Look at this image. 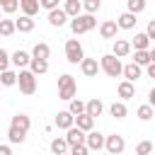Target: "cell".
Wrapping results in <instances>:
<instances>
[{
  "instance_id": "1",
  "label": "cell",
  "mask_w": 155,
  "mask_h": 155,
  "mask_svg": "<svg viewBox=\"0 0 155 155\" xmlns=\"http://www.w3.org/2000/svg\"><path fill=\"white\" fill-rule=\"evenodd\" d=\"M94 27H97V19H94V15H87V12L70 19V29H73L75 36H78V34H87V31H92Z\"/></svg>"
},
{
  "instance_id": "2",
  "label": "cell",
  "mask_w": 155,
  "mask_h": 155,
  "mask_svg": "<svg viewBox=\"0 0 155 155\" xmlns=\"http://www.w3.org/2000/svg\"><path fill=\"white\" fill-rule=\"evenodd\" d=\"M75 92H78L75 78H73V75H68V73H63V75L58 78V97H61V99H65V102H70V99L75 97Z\"/></svg>"
},
{
  "instance_id": "3",
  "label": "cell",
  "mask_w": 155,
  "mask_h": 155,
  "mask_svg": "<svg viewBox=\"0 0 155 155\" xmlns=\"http://www.w3.org/2000/svg\"><path fill=\"white\" fill-rule=\"evenodd\" d=\"M99 68L109 75V78H119L121 75V70H124V65H121V58H116L114 53H107V56H102L99 58Z\"/></svg>"
},
{
  "instance_id": "4",
  "label": "cell",
  "mask_w": 155,
  "mask_h": 155,
  "mask_svg": "<svg viewBox=\"0 0 155 155\" xmlns=\"http://www.w3.org/2000/svg\"><path fill=\"white\" fill-rule=\"evenodd\" d=\"M17 85H19V92L29 97V94L36 92V75H34L31 70H24V68H22V70L17 73Z\"/></svg>"
},
{
  "instance_id": "5",
  "label": "cell",
  "mask_w": 155,
  "mask_h": 155,
  "mask_svg": "<svg viewBox=\"0 0 155 155\" xmlns=\"http://www.w3.org/2000/svg\"><path fill=\"white\" fill-rule=\"evenodd\" d=\"M65 58H68V63H73V65H78V63L85 58L82 44H80L78 39H68V41H65Z\"/></svg>"
},
{
  "instance_id": "6",
  "label": "cell",
  "mask_w": 155,
  "mask_h": 155,
  "mask_svg": "<svg viewBox=\"0 0 155 155\" xmlns=\"http://www.w3.org/2000/svg\"><path fill=\"white\" fill-rule=\"evenodd\" d=\"M124 148H126L124 136L111 133V136H107V138H104V150H107V153H111V155H121V153H124Z\"/></svg>"
},
{
  "instance_id": "7",
  "label": "cell",
  "mask_w": 155,
  "mask_h": 155,
  "mask_svg": "<svg viewBox=\"0 0 155 155\" xmlns=\"http://www.w3.org/2000/svg\"><path fill=\"white\" fill-rule=\"evenodd\" d=\"M85 145L90 148V150H102L104 148V136L99 133V131H87V136H85Z\"/></svg>"
},
{
  "instance_id": "8",
  "label": "cell",
  "mask_w": 155,
  "mask_h": 155,
  "mask_svg": "<svg viewBox=\"0 0 155 155\" xmlns=\"http://www.w3.org/2000/svg\"><path fill=\"white\" fill-rule=\"evenodd\" d=\"M80 70H82V75H87V78H97V73H99L102 68H99L97 58H82V61H80Z\"/></svg>"
},
{
  "instance_id": "9",
  "label": "cell",
  "mask_w": 155,
  "mask_h": 155,
  "mask_svg": "<svg viewBox=\"0 0 155 155\" xmlns=\"http://www.w3.org/2000/svg\"><path fill=\"white\" fill-rule=\"evenodd\" d=\"M63 138H65V143H68V145H80V143H85V131H80V128L73 124V126L65 131V136H63Z\"/></svg>"
},
{
  "instance_id": "10",
  "label": "cell",
  "mask_w": 155,
  "mask_h": 155,
  "mask_svg": "<svg viewBox=\"0 0 155 155\" xmlns=\"http://www.w3.org/2000/svg\"><path fill=\"white\" fill-rule=\"evenodd\" d=\"M116 31H119L116 19H107V22L99 24V36L102 39H116Z\"/></svg>"
},
{
  "instance_id": "11",
  "label": "cell",
  "mask_w": 155,
  "mask_h": 155,
  "mask_svg": "<svg viewBox=\"0 0 155 155\" xmlns=\"http://www.w3.org/2000/svg\"><path fill=\"white\" fill-rule=\"evenodd\" d=\"M68 22V15L63 7H56V10H48V24L51 27H63Z\"/></svg>"
},
{
  "instance_id": "12",
  "label": "cell",
  "mask_w": 155,
  "mask_h": 155,
  "mask_svg": "<svg viewBox=\"0 0 155 155\" xmlns=\"http://www.w3.org/2000/svg\"><path fill=\"white\" fill-rule=\"evenodd\" d=\"M140 73H143V70H140V65H138V63H126V65H124V70H121V75H124L128 82H136V80L140 78Z\"/></svg>"
},
{
  "instance_id": "13",
  "label": "cell",
  "mask_w": 155,
  "mask_h": 155,
  "mask_svg": "<svg viewBox=\"0 0 155 155\" xmlns=\"http://www.w3.org/2000/svg\"><path fill=\"white\" fill-rule=\"evenodd\" d=\"M73 124H75V116H73V114H70L68 109H65V111H58V114H56V126H58V128L68 131V128H70Z\"/></svg>"
},
{
  "instance_id": "14",
  "label": "cell",
  "mask_w": 155,
  "mask_h": 155,
  "mask_svg": "<svg viewBox=\"0 0 155 155\" xmlns=\"http://www.w3.org/2000/svg\"><path fill=\"white\" fill-rule=\"evenodd\" d=\"M131 51H133L131 48V41H126V39H116L114 41V56L116 58H126Z\"/></svg>"
},
{
  "instance_id": "15",
  "label": "cell",
  "mask_w": 155,
  "mask_h": 155,
  "mask_svg": "<svg viewBox=\"0 0 155 155\" xmlns=\"http://www.w3.org/2000/svg\"><path fill=\"white\" fill-rule=\"evenodd\" d=\"M75 126L87 133V131H92V126H94V116H90L87 111H85V114H78V116H75Z\"/></svg>"
},
{
  "instance_id": "16",
  "label": "cell",
  "mask_w": 155,
  "mask_h": 155,
  "mask_svg": "<svg viewBox=\"0 0 155 155\" xmlns=\"http://www.w3.org/2000/svg\"><path fill=\"white\" fill-rule=\"evenodd\" d=\"M10 126H15V128H19V131H29V126H31V121H29V116L27 114H15L12 119H10Z\"/></svg>"
},
{
  "instance_id": "17",
  "label": "cell",
  "mask_w": 155,
  "mask_h": 155,
  "mask_svg": "<svg viewBox=\"0 0 155 155\" xmlns=\"http://www.w3.org/2000/svg\"><path fill=\"white\" fill-rule=\"evenodd\" d=\"M136 15L133 12H124V15H119V19H116V24H119V29H133L136 27Z\"/></svg>"
},
{
  "instance_id": "18",
  "label": "cell",
  "mask_w": 155,
  "mask_h": 155,
  "mask_svg": "<svg viewBox=\"0 0 155 155\" xmlns=\"http://www.w3.org/2000/svg\"><path fill=\"white\" fill-rule=\"evenodd\" d=\"M15 29H17V31H22V34H29V31L34 29V19H31V17H27V15H22L19 19H15Z\"/></svg>"
},
{
  "instance_id": "19",
  "label": "cell",
  "mask_w": 155,
  "mask_h": 155,
  "mask_svg": "<svg viewBox=\"0 0 155 155\" xmlns=\"http://www.w3.org/2000/svg\"><path fill=\"white\" fill-rule=\"evenodd\" d=\"M48 56H51V46H48V44H44V41L34 44V48H31V58H44V61H48Z\"/></svg>"
},
{
  "instance_id": "20",
  "label": "cell",
  "mask_w": 155,
  "mask_h": 155,
  "mask_svg": "<svg viewBox=\"0 0 155 155\" xmlns=\"http://www.w3.org/2000/svg\"><path fill=\"white\" fill-rule=\"evenodd\" d=\"M29 61H31V56H29L27 51H15V53L10 56V63H12V65H17V68L29 65Z\"/></svg>"
},
{
  "instance_id": "21",
  "label": "cell",
  "mask_w": 155,
  "mask_h": 155,
  "mask_svg": "<svg viewBox=\"0 0 155 155\" xmlns=\"http://www.w3.org/2000/svg\"><path fill=\"white\" fill-rule=\"evenodd\" d=\"M29 70H31L34 75H44V73L48 70V61H44V58H31V61H29Z\"/></svg>"
},
{
  "instance_id": "22",
  "label": "cell",
  "mask_w": 155,
  "mask_h": 155,
  "mask_svg": "<svg viewBox=\"0 0 155 155\" xmlns=\"http://www.w3.org/2000/svg\"><path fill=\"white\" fill-rule=\"evenodd\" d=\"M63 10H65V15L73 19V17H78V15H80V10H82V0H65Z\"/></svg>"
},
{
  "instance_id": "23",
  "label": "cell",
  "mask_w": 155,
  "mask_h": 155,
  "mask_svg": "<svg viewBox=\"0 0 155 155\" xmlns=\"http://www.w3.org/2000/svg\"><path fill=\"white\" fill-rule=\"evenodd\" d=\"M19 7H22V12H24L27 17H34L41 5H39V0H19Z\"/></svg>"
},
{
  "instance_id": "24",
  "label": "cell",
  "mask_w": 155,
  "mask_h": 155,
  "mask_svg": "<svg viewBox=\"0 0 155 155\" xmlns=\"http://www.w3.org/2000/svg\"><path fill=\"white\" fill-rule=\"evenodd\" d=\"M148 44H150V39H148V34H145V31H138V34L131 39V48H136V51L148 48Z\"/></svg>"
},
{
  "instance_id": "25",
  "label": "cell",
  "mask_w": 155,
  "mask_h": 155,
  "mask_svg": "<svg viewBox=\"0 0 155 155\" xmlns=\"http://www.w3.org/2000/svg\"><path fill=\"white\" fill-rule=\"evenodd\" d=\"M85 111L90 114V116H99L102 111H104V104L94 97V99H90V102H85Z\"/></svg>"
},
{
  "instance_id": "26",
  "label": "cell",
  "mask_w": 155,
  "mask_h": 155,
  "mask_svg": "<svg viewBox=\"0 0 155 155\" xmlns=\"http://www.w3.org/2000/svg\"><path fill=\"white\" fill-rule=\"evenodd\" d=\"M133 94H136V87H133V82H128V80L119 82V97H121V99H131Z\"/></svg>"
},
{
  "instance_id": "27",
  "label": "cell",
  "mask_w": 155,
  "mask_h": 155,
  "mask_svg": "<svg viewBox=\"0 0 155 155\" xmlns=\"http://www.w3.org/2000/svg\"><path fill=\"white\" fill-rule=\"evenodd\" d=\"M0 85H2V87H12V85H17V73L10 70V68L2 70V73H0Z\"/></svg>"
},
{
  "instance_id": "28",
  "label": "cell",
  "mask_w": 155,
  "mask_h": 155,
  "mask_svg": "<svg viewBox=\"0 0 155 155\" xmlns=\"http://www.w3.org/2000/svg\"><path fill=\"white\" fill-rule=\"evenodd\" d=\"M68 143H65V138H53L51 140V153L53 155H63V153H68Z\"/></svg>"
},
{
  "instance_id": "29",
  "label": "cell",
  "mask_w": 155,
  "mask_h": 155,
  "mask_svg": "<svg viewBox=\"0 0 155 155\" xmlns=\"http://www.w3.org/2000/svg\"><path fill=\"white\" fill-rule=\"evenodd\" d=\"M109 111H111L114 119H126V114H128V109H126L124 102H114V104L109 107Z\"/></svg>"
},
{
  "instance_id": "30",
  "label": "cell",
  "mask_w": 155,
  "mask_h": 155,
  "mask_svg": "<svg viewBox=\"0 0 155 155\" xmlns=\"http://www.w3.org/2000/svg\"><path fill=\"white\" fill-rule=\"evenodd\" d=\"M68 111H70L73 116H78V114H85V102H80L78 97H73V99H70V104H68Z\"/></svg>"
},
{
  "instance_id": "31",
  "label": "cell",
  "mask_w": 155,
  "mask_h": 155,
  "mask_svg": "<svg viewBox=\"0 0 155 155\" xmlns=\"http://www.w3.org/2000/svg\"><path fill=\"white\" fill-rule=\"evenodd\" d=\"M7 138H10V143H24L27 133H24V131H19V128H15V126H10V131H7Z\"/></svg>"
},
{
  "instance_id": "32",
  "label": "cell",
  "mask_w": 155,
  "mask_h": 155,
  "mask_svg": "<svg viewBox=\"0 0 155 155\" xmlns=\"http://www.w3.org/2000/svg\"><path fill=\"white\" fill-rule=\"evenodd\" d=\"M17 29H15V19H0V34L2 36H12Z\"/></svg>"
},
{
  "instance_id": "33",
  "label": "cell",
  "mask_w": 155,
  "mask_h": 155,
  "mask_svg": "<svg viewBox=\"0 0 155 155\" xmlns=\"http://www.w3.org/2000/svg\"><path fill=\"white\" fill-rule=\"evenodd\" d=\"M136 116H138L140 121H150V119H153V107H150V104H143V107H138Z\"/></svg>"
},
{
  "instance_id": "34",
  "label": "cell",
  "mask_w": 155,
  "mask_h": 155,
  "mask_svg": "<svg viewBox=\"0 0 155 155\" xmlns=\"http://www.w3.org/2000/svg\"><path fill=\"white\" fill-rule=\"evenodd\" d=\"M133 63H138V65H148V63H150L148 48H140V51H136V56H133Z\"/></svg>"
},
{
  "instance_id": "35",
  "label": "cell",
  "mask_w": 155,
  "mask_h": 155,
  "mask_svg": "<svg viewBox=\"0 0 155 155\" xmlns=\"http://www.w3.org/2000/svg\"><path fill=\"white\" fill-rule=\"evenodd\" d=\"M153 153V140H140L136 145V155H150Z\"/></svg>"
},
{
  "instance_id": "36",
  "label": "cell",
  "mask_w": 155,
  "mask_h": 155,
  "mask_svg": "<svg viewBox=\"0 0 155 155\" xmlns=\"http://www.w3.org/2000/svg\"><path fill=\"white\" fill-rule=\"evenodd\" d=\"M126 5H128V12H133V15L145 10V0H126Z\"/></svg>"
},
{
  "instance_id": "37",
  "label": "cell",
  "mask_w": 155,
  "mask_h": 155,
  "mask_svg": "<svg viewBox=\"0 0 155 155\" xmlns=\"http://www.w3.org/2000/svg\"><path fill=\"white\" fill-rule=\"evenodd\" d=\"M82 7L87 15H94L99 7H102V0H82Z\"/></svg>"
},
{
  "instance_id": "38",
  "label": "cell",
  "mask_w": 155,
  "mask_h": 155,
  "mask_svg": "<svg viewBox=\"0 0 155 155\" xmlns=\"http://www.w3.org/2000/svg\"><path fill=\"white\" fill-rule=\"evenodd\" d=\"M17 7H19V0H5V2L0 5V10H2V12H7V15L17 12Z\"/></svg>"
},
{
  "instance_id": "39",
  "label": "cell",
  "mask_w": 155,
  "mask_h": 155,
  "mask_svg": "<svg viewBox=\"0 0 155 155\" xmlns=\"http://www.w3.org/2000/svg\"><path fill=\"white\" fill-rule=\"evenodd\" d=\"M68 153H70V155H90V148H87L85 143H80V145H70Z\"/></svg>"
},
{
  "instance_id": "40",
  "label": "cell",
  "mask_w": 155,
  "mask_h": 155,
  "mask_svg": "<svg viewBox=\"0 0 155 155\" xmlns=\"http://www.w3.org/2000/svg\"><path fill=\"white\" fill-rule=\"evenodd\" d=\"M7 68H10V53L5 48H0V73L7 70Z\"/></svg>"
},
{
  "instance_id": "41",
  "label": "cell",
  "mask_w": 155,
  "mask_h": 155,
  "mask_svg": "<svg viewBox=\"0 0 155 155\" xmlns=\"http://www.w3.org/2000/svg\"><path fill=\"white\" fill-rule=\"evenodd\" d=\"M39 5H41L44 10H56V7H58V0H39Z\"/></svg>"
},
{
  "instance_id": "42",
  "label": "cell",
  "mask_w": 155,
  "mask_h": 155,
  "mask_svg": "<svg viewBox=\"0 0 155 155\" xmlns=\"http://www.w3.org/2000/svg\"><path fill=\"white\" fill-rule=\"evenodd\" d=\"M145 34H148V39H155V19H150V22H148V29H145Z\"/></svg>"
},
{
  "instance_id": "43",
  "label": "cell",
  "mask_w": 155,
  "mask_h": 155,
  "mask_svg": "<svg viewBox=\"0 0 155 155\" xmlns=\"http://www.w3.org/2000/svg\"><path fill=\"white\" fill-rule=\"evenodd\" d=\"M148 104L155 109V87H153V90H150V94H148Z\"/></svg>"
},
{
  "instance_id": "44",
  "label": "cell",
  "mask_w": 155,
  "mask_h": 155,
  "mask_svg": "<svg viewBox=\"0 0 155 155\" xmlns=\"http://www.w3.org/2000/svg\"><path fill=\"white\" fill-rule=\"evenodd\" d=\"M148 78L155 80V63H148Z\"/></svg>"
},
{
  "instance_id": "45",
  "label": "cell",
  "mask_w": 155,
  "mask_h": 155,
  "mask_svg": "<svg viewBox=\"0 0 155 155\" xmlns=\"http://www.w3.org/2000/svg\"><path fill=\"white\" fill-rule=\"evenodd\" d=\"M0 155H12V150H10V145H0Z\"/></svg>"
},
{
  "instance_id": "46",
  "label": "cell",
  "mask_w": 155,
  "mask_h": 155,
  "mask_svg": "<svg viewBox=\"0 0 155 155\" xmlns=\"http://www.w3.org/2000/svg\"><path fill=\"white\" fill-rule=\"evenodd\" d=\"M148 56H150V63H155V48H153V51H148Z\"/></svg>"
},
{
  "instance_id": "47",
  "label": "cell",
  "mask_w": 155,
  "mask_h": 155,
  "mask_svg": "<svg viewBox=\"0 0 155 155\" xmlns=\"http://www.w3.org/2000/svg\"><path fill=\"white\" fill-rule=\"evenodd\" d=\"M153 153H155V143H153Z\"/></svg>"
},
{
  "instance_id": "48",
  "label": "cell",
  "mask_w": 155,
  "mask_h": 155,
  "mask_svg": "<svg viewBox=\"0 0 155 155\" xmlns=\"http://www.w3.org/2000/svg\"><path fill=\"white\" fill-rule=\"evenodd\" d=\"M63 155H70V153H63Z\"/></svg>"
},
{
  "instance_id": "49",
  "label": "cell",
  "mask_w": 155,
  "mask_h": 155,
  "mask_svg": "<svg viewBox=\"0 0 155 155\" xmlns=\"http://www.w3.org/2000/svg\"><path fill=\"white\" fill-rule=\"evenodd\" d=\"M104 155H111V153H104Z\"/></svg>"
},
{
  "instance_id": "50",
  "label": "cell",
  "mask_w": 155,
  "mask_h": 155,
  "mask_svg": "<svg viewBox=\"0 0 155 155\" xmlns=\"http://www.w3.org/2000/svg\"><path fill=\"white\" fill-rule=\"evenodd\" d=\"M2 2H5V0H0V5H2Z\"/></svg>"
},
{
  "instance_id": "51",
  "label": "cell",
  "mask_w": 155,
  "mask_h": 155,
  "mask_svg": "<svg viewBox=\"0 0 155 155\" xmlns=\"http://www.w3.org/2000/svg\"><path fill=\"white\" fill-rule=\"evenodd\" d=\"M0 19H2V15H0Z\"/></svg>"
},
{
  "instance_id": "52",
  "label": "cell",
  "mask_w": 155,
  "mask_h": 155,
  "mask_svg": "<svg viewBox=\"0 0 155 155\" xmlns=\"http://www.w3.org/2000/svg\"><path fill=\"white\" fill-rule=\"evenodd\" d=\"M0 87H2V85H0Z\"/></svg>"
}]
</instances>
